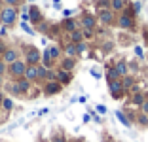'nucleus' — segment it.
I'll return each instance as SVG.
<instances>
[{"mask_svg": "<svg viewBox=\"0 0 148 142\" xmlns=\"http://www.w3.org/2000/svg\"><path fill=\"white\" fill-rule=\"evenodd\" d=\"M29 23H32V25L44 23V13L38 6H31V8H29Z\"/></svg>", "mask_w": 148, "mask_h": 142, "instance_id": "obj_9", "label": "nucleus"}, {"mask_svg": "<svg viewBox=\"0 0 148 142\" xmlns=\"http://www.w3.org/2000/svg\"><path fill=\"white\" fill-rule=\"evenodd\" d=\"M108 91H110V97H112V99H116V100L125 97V91H123L122 80H114V82H108Z\"/></svg>", "mask_w": 148, "mask_h": 142, "instance_id": "obj_5", "label": "nucleus"}, {"mask_svg": "<svg viewBox=\"0 0 148 142\" xmlns=\"http://www.w3.org/2000/svg\"><path fill=\"white\" fill-rule=\"evenodd\" d=\"M53 6H55V10H61V0H53Z\"/></svg>", "mask_w": 148, "mask_h": 142, "instance_id": "obj_47", "label": "nucleus"}, {"mask_svg": "<svg viewBox=\"0 0 148 142\" xmlns=\"http://www.w3.org/2000/svg\"><path fill=\"white\" fill-rule=\"evenodd\" d=\"M114 80H122V76L118 74V70L114 66H108V70H106V82H114Z\"/></svg>", "mask_w": 148, "mask_h": 142, "instance_id": "obj_25", "label": "nucleus"}, {"mask_svg": "<svg viewBox=\"0 0 148 142\" xmlns=\"http://www.w3.org/2000/svg\"><path fill=\"white\" fill-rule=\"evenodd\" d=\"M40 61H42V51H40L38 47H34V46L27 47L25 49V63L27 65L36 66V65H40Z\"/></svg>", "mask_w": 148, "mask_h": 142, "instance_id": "obj_3", "label": "nucleus"}, {"mask_svg": "<svg viewBox=\"0 0 148 142\" xmlns=\"http://www.w3.org/2000/svg\"><path fill=\"white\" fill-rule=\"evenodd\" d=\"M72 10H63V15H65V17H72Z\"/></svg>", "mask_w": 148, "mask_h": 142, "instance_id": "obj_44", "label": "nucleus"}, {"mask_svg": "<svg viewBox=\"0 0 148 142\" xmlns=\"http://www.w3.org/2000/svg\"><path fill=\"white\" fill-rule=\"evenodd\" d=\"M25 80H29L31 83L38 82V72H36V66H31V65H27V70H25Z\"/></svg>", "mask_w": 148, "mask_h": 142, "instance_id": "obj_16", "label": "nucleus"}, {"mask_svg": "<svg viewBox=\"0 0 148 142\" xmlns=\"http://www.w3.org/2000/svg\"><path fill=\"white\" fill-rule=\"evenodd\" d=\"M49 142H66V138H65V134L59 133V134H53V138Z\"/></svg>", "mask_w": 148, "mask_h": 142, "instance_id": "obj_35", "label": "nucleus"}, {"mask_svg": "<svg viewBox=\"0 0 148 142\" xmlns=\"http://www.w3.org/2000/svg\"><path fill=\"white\" fill-rule=\"evenodd\" d=\"M4 74H8V65L0 59V76H4Z\"/></svg>", "mask_w": 148, "mask_h": 142, "instance_id": "obj_36", "label": "nucleus"}, {"mask_svg": "<svg viewBox=\"0 0 148 142\" xmlns=\"http://www.w3.org/2000/svg\"><path fill=\"white\" fill-rule=\"evenodd\" d=\"M97 6H99V10H110V0H99Z\"/></svg>", "mask_w": 148, "mask_h": 142, "instance_id": "obj_33", "label": "nucleus"}, {"mask_svg": "<svg viewBox=\"0 0 148 142\" xmlns=\"http://www.w3.org/2000/svg\"><path fill=\"white\" fill-rule=\"evenodd\" d=\"M95 110L101 114V116H105V114H106V106H105V104H97V108H95Z\"/></svg>", "mask_w": 148, "mask_h": 142, "instance_id": "obj_38", "label": "nucleus"}, {"mask_svg": "<svg viewBox=\"0 0 148 142\" xmlns=\"http://www.w3.org/2000/svg\"><path fill=\"white\" fill-rule=\"evenodd\" d=\"M110 10H112L114 13L123 12V10H125V0H110Z\"/></svg>", "mask_w": 148, "mask_h": 142, "instance_id": "obj_23", "label": "nucleus"}, {"mask_svg": "<svg viewBox=\"0 0 148 142\" xmlns=\"http://www.w3.org/2000/svg\"><path fill=\"white\" fill-rule=\"evenodd\" d=\"M25 70H27V63L25 61H15V63H12V65H8V74L12 80H19V78L25 76Z\"/></svg>", "mask_w": 148, "mask_h": 142, "instance_id": "obj_2", "label": "nucleus"}, {"mask_svg": "<svg viewBox=\"0 0 148 142\" xmlns=\"http://www.w3.org/2000/svg\"><path fill=\"white\" fill-rule=\"evenodd\" d=\"M6 29H8V27L2 25V29H0V36H6Z\"/></svg>", "mask_w": 148, "mask_h": 142, "instance_id": "obj_50", "label": "nucleus"}, {"mask_svg": "<svg viewBox=\"0 0 148 142\" xmlns=\"http://www.w3.org/2000/svg\"><path fill=\"white\" fill-rule=\"evenodd\" d=\"M82 34H84V40H91L95 36V30H89V29H82Z\"/></svg>", "mask_w": 148, "mask_h": 142, "instance_id": "obj_32", "label": "nucleus"}, {"mask_svg": "<svg viewBox=\"0 0 148 142\" xmlns=\"http://www.w3.org/2000/svg\"><path fill=\"white\" fill-rule=\"evenodd\" d=\"M63 53H65V57H74V59H76V55H78V51H76V46H74L72 42H69L65 47H63Z\"/></svg>", "mask_w": 148, "mask_h": 142, "instance_id": "obj_24", "label": "nucleus"}, {"mask_svg": "<svg viewBox=\"0 0 148 142\" xmlns=\"http://www.w3.org/2000/svg\"><path fill=\"white\" fill-rule=\"evenodd\" d=\"M2 110H4V112H12V110H13V99H12V97H6V99H4V102H2Z\"/></svg>", "mask_w": 148, "mask_h": 142, "instance_id": "obj_27", "label": "nucleus"}, {"mask_svg": "<svg viewBox=\"0 0 148 142\" xmlns=\"http://www.w3.org/2000/svg\"><path fill=\"white\" fill-rule=\"evenodd\" d=\"M48 112H49V108H42V110H38V116H46Z\"/></svg>", "mask_w": 148, "mask_h": 142, "instance_id": "obj_46", "label": "nucleus"}, {"mask_svg": "<svg viewBox=\"0 0 148 142\" xmlns=\"http://www.w3.org/2000/svg\"><path fill=\"white\" fill-rule=\"evenodd\" d=\"M97 17L95 15H91V13H82V17H80V21H78V25H80V29H89V30H95V27H97Z\"/></svg>", "mask_w": 148, "mask_h": 142, "instance_id": "obj_7", "label": "nucleus"}, {"mask_svg": "<svg viewBox=\"0 0 148 142\" xmlns=\"http://www.w3.org/2000/svg\"><path fill=\"white\" fill-rule=\"evenodd\" d=\"M2 61H4L6 65H12V63L19 61V51L15 47H6L4 53H2Z\"/></svg>", "mask_w": 148, "mask_h": 142, "instance_id": "obj_10", "label": "nucleus"}, {"mask_svg": "<svg viewBox=\"0 0 148 142\" xmlns=\"http://www.w3.org/2000/svg\"><path fill=\"white\" fill-rule=\"evenodd\" d=\"M148 99V93H144V91H140V93H135V95H131V99H129V102L133 104V106H143V102Z\"/></svg>", "mask_w": 148, "mask_h": 142, "instance_id": "obj_15", "label": "nucleus"}, {"mask_svg": "<svg viewBox=\"0 0 148 142\" xmlns=\"http://www.w3.org/2000/svg\"><path fill=\"white\" fill-rule=\"evenodd\" d=\"M4 87V76H0V89Z\"/></svg>", "mask_w": 148, "mask_h": 142, "instance_id": "obj_52", "label": "nucleus"}, {"mask_svg": "<svg viewBox=\"0 0 148 142\" xmlns=\"http://www.w3.org/2000/svg\"><path fill=\"white\" fill-rule=\"evenodd\" d=\"M116 119L120 121V123H122L123 127H127V129H129L131 125H133V123L129 121V117L125 116V112H123V110H116Z\"/></svg>", "mask_w": 148, "mask_h": 142, "instance_id": "obj_19", "label": "nucleus"}, {"mask_svg": "<svg viewBox=\"0 0 148 142\" xmlns=\"http://www.w3.org/2000/svg\"><path fill=\"white\" fill-rule=\"evenodd\" d=\"M116 23H118V27L120 29H123V30H131V29H135V17L133 15H127V13H120V17L116 19Z\"/></svg>", "mask_w": 148, "mask_h": 142, "instance_id": "obj_6", "label": "nucleus"}, {"mask_svg": "<svg viewBox=\"0 0 148 142\" xmlns=\"http://www.w3.org/2000/svg\"><path fill=\"white\" fill-rule=\"evenodd\" d=\"M17 85H19V89H21L23 95H29V93H31V89H32V83L29 82V80H25V78H19Z\"/></svg>", "mask_w": 148, "mask_h": 142, "instance_id": "obj_17", "label": "nucleus"}, {"mask_svg": "<svg viewBox=\"0 0 148 142\" xmlns=\"http://www.w3.org/2000/svg\"><path fill=\"white\" fill-rule=\"evenodd\" d=\"M61 51H63V47H61V46H49V47H48V53H49V57H51L53 61H59V57H61Z\"/></svg>", "mask_w": 148, "mask_h": 142, "instance_id": "obj_22", "label": "nucleus"}, {"mask_svg": "<svg viewBox=\"0 0 148 142\" xmlns=\"http://www.w3.org/2000/svg\"><path fill=\"white\" fill-rule=\"evenodd\" d=\"M59 27H61V29L65 30V32H69V34H70V32H74V30H78V29H80L78 21H76L74 17H65V19L61 21V25H59Z\"/></svg>", "mask_w": 148, "mask_h": 142, "instance_id": "obj_11", "label": "nucleus"}, {"mask_svg": "<svg viewBox=\"0 0 148 142\" xmlns=\"http://www.w3.org/2000/svg\"><path fill=\"white\" fill-rule=\"evenodd\" d=\"M91 76H93V78H101V72H99L97 68H91Z\"/></svg>", "mask_w": 148, "mask_h": 142, "instance_id": "obj_45", "label": "nucleus"}, {"mask_svg": "<svg viewBox=\"0 0 148 142\" xmlns=\"http://www.w3.org/2000/svg\"><path fill=\"white\" fill-rule=\"evenodd\" d=\"M55 70H57V82L61 83L63 87L72 82V72H66V70H63V68H55Z\"/></svg>", "mask_w": 148, "mask_h": 142, "instance_id": "obj_12", "label": "nucleus"}, {"mask_svg": "<svg viewBox=\"0 0 148 142\" xmlns=\"http://www.w3.org/2000/svg\"><path fill=\"white\" fill-rule=\"evenodd\" d=\"M4 89L8 91L10 95H13V97H23L21 89H19V85H17V80H12L10 83H4Z\"/></svg>", "mask_w": 148, "mask_h": 142, "instance_id": "obj_14", "label": "nucleus"}, {"mask_svg": "<svg viewBox=\"0 0 148 142\" xmlns=\"http://www.w3.org/2000/svg\"><path fill=\"white\" fill-rule=\"evenodd\" d=\"M140 8H143V4H140V2H133V4H131V12L135 13V15L140 12Z\"/></svg>", "mask_w": 148, "mask_h": 142, "instance_id": "obj_34", "label": "nucleus"}, {"mask_svg": "<svg viewBox=\"0 0 148 142\" xmlns=\"http://www.w3.org/2000/svg\"><path fill=\"white\" fill-rule=\"evenodd\" d=\"M127 68H129V72H137V70H139V65H137V63H131V65H127Z\"/></svg>", "mask_w": 148, "mask_h": 142, "instance_id": "obj_41", "label": "nucleus"}, {"mask_svg": "<svg viewBox=\"0 0 148 142\" xmlns=\"http://www.w3.org/2000/svg\"><path fill=\"white\" fill-rule=\"evenodd\" d=\"M61 91H63V85L57 82V80H55V82H46V83L42 85V93H44V95H48V97L59 95Z\"/></svg>", "mask_w": 148, "mask_h": 142, "instance_id": "obj_8", "label": "nucleus"}, {"mask_svg": "<svg viewBox=\"0 0 148 142\" xmlns=\"http://www.w3.org/2000/svg\"><path fill=\"white\" fill-rule=\"evenodd\" d=\"M36 72H38V82H46V76H48V68L44 65H36Z\"/></svg>", "mask_w": 148, "mask_h": 142, "instance_id": "obj_26", "label": "nucleus"}, {"mask_svg": "<svg viewBox=\"0 0 148 142\" xmlns=\"http://www.w3.org/2000/svg\"><path fill=\"white\" fill-rule=\"evenodd\" d=\"M4 99H6V95L2 93V89H0V106H2V102H4Z\"/></svg>", "mask_w": 148, "mask_h": 142, "instance_id": "obj_49", "label": "nucleus"}, {"mask_svg": "<svg viewBox=\"0 0 148 142\" xmlns=\"http://www.w3.org/2000/svg\"><path fill=\"white\" fill-rule=\"evenodd\" d=\"M69 42H72L74 46H76V44H80V42H84L82 29H78V30H74V32H70V34H69Z\"/></svg>", "mask_w": 148, "mask_h": 142, "instance_id": "obj_20", "label": "nucleus"}, {"mask_svg": "<svg viewBox=\"0 0 148 142\" xmlns=\"http://www.w3.org/2000/svg\"><path fill=\"white\" fill-rule=\"evenodd\" d=\"M78 102H87V99H86V97L82 95V97H78Z\"/></svg>", "mask_w": 148, "mask_h": 142, "instance_id": "obj_51", "label": "nucleus"}, {"mask_svg": "<svg viewBox=\"0 0 148 142\" xmlns=\"http://www.w3.org/2000/svg\"><path fill=\"white\" fill-rule=\"evenodd\" d=\"M76 51H78V55H84V53L87 51V42H86V40L80 42V44H76Z\"/></svg>", "mask_w": 148, "mask_h": 142, "instance_id": "obj_30", "label": "nucleus"}, {"mask_svg": "<svg viewBox=\"0 0 148 142\" xmlns=\"http://www.w3.org/2000/svg\"><path fill=\"white\" fill-rule=\"evenodd\" d=\"M135 121L140 125V127H148V116H146V114H143V112L137 114V119Z\"/></svg>", "mask_w": 148, "mask_h": 142, "instance_id": "obj_28", "label": "nucleus"}, {"mask_svg": "<svg viewBox=\"0 0 148 142\" xmlns=\"http://www.w3.org/2000/svg\"><path fill=\"white\" fill-rule=\"evenodd\" d=\"M122 85H123V91H131V87L135 85V76H131V74H127V76L122 78Z\"/></svg>", "mask_w": 148, "mask_h": 142, "instance_id": "obj_18", "label": "nucleus"}, {"mask_svg": "<svg viewBox=\"0 0 148 142\" xmlns=\"http://www.w3.org/2000/svg\"><path fill=\"white\" fill-rule=\"evenodd\" d=\"M143 38H144V46L148 47V29H144V30H143Z\"/></svg>", "mask_w": 148, "mask_h": 142, "instance_id": "obj_42", "label": "nucleus"}, {"mask_svg": "<svg viewBox=\"0 0 148 142\" xmlns=\"http://www.w3.org/2000/svg\"><path fill=\"white\" fill-rule=\"evenodd\" d=\"M103 142H114V140H110V138H108V140H103Z\"/></svg>", "mask_w": 148, "mask_h": 142, "instance_id": "obj_53", "label": "nucleus"}, {"mask_svg": "<svg viewBox=\"0 0 148 142\" xmlns=\"http://www.w3.org/2000/svg\"><path fill=\"white\" fill-rule=\"evenodd\" d=\"M89 116H91V119L93 121H97V123H101V116L95 112V110H89Z\"/></svg>", "mask_w": 148, "mask_h": 142, "instance_id": "obj_37", "label": "nucleus"}, {"mask_svg": "<svg viewBox=\"0 0 148 142\" xmlns=\"http://www.w3.org/2000/svg\"><path fill=\"white\" fill-rule=\"evenodd\" d=\"M103 49H105V51H112V42H106L105 46H103Z\"/></svg>", "mask_w": 148, "mask_h": 142, "instance_id": "obj_43", "label": "nucleus"}, {"mask_svg": "<svg viewBox=\"0 0 148 142\" xmlns=\"http://www.w3.org/2000/svg\"><path fill=\"white\" fill-rule=\"evenodd\" d=\"M135 55L139 57V59H143V57H144L143 55V47H140V46H135Z\"/></svg>", "mask_w": 148, "mask_h": 142, "instance_id": "obj_39", "label": "nucleus"}, {"mask_svg": "<svg viewBox=\"0 0 148 142\" xmlns=\"http://www.w3.org/2000/svg\"><path fill=\"white\" fill-rule=\"evenodd\" d=\"M59 68L66 70V72H72V70L76 68V59H74V57H63V59L59 61Z\"/></svg>", "mask_w": 148, "mask_h": 142, "instance_id": "obj_13", "label": "nucleus"}, {"mask_svg": "<svg viewBox=\"0 0 148 142\" xmlns=\"http://www.w3.org/2000/svg\"><path fill=\"white\" fill-rule=\"evenodd\" d=\"M114 68L118 70V74H120L122 78L129 74V68H127V63H125V61H118L116 65H114Z\"/></svg>", "mask_w": 148, "mask_h": 142, "instance_id": "obj_21", "label": "nucleus"}, {"mask_svg": "<svg viewBox=\"0 0 148 142\" xmlns=\"http://www.w3.org/2000/svg\"><path fill=\"white\" fill-rule=\"evenodd\" d=\"M116 13L112 10H99V15H97V21L101 23L103 27H110L116 23Z\"/></svg>", "mask_w": 148, "mask_h": 142, "instance_id": "obj_4", "label": "nucleus"}, {"mask_svg": "<svg viewBox=\"0 0 148 142\" xmlns=\"http://www.w3.org/2000/svg\"><path fill=\"white\" fill-rule=\"evenodd\" d=\"M19 27H21V29L25 30V32H27L29 36H34V34H36V30L32 29V27H29V23H25V21H21V23H19Z\"/></svg>", "mask_w": 148, "mask_h": 142, "instance_id": "obj_29", "label": "nucleus"}, {"mask_svg": "<svg viewBox=\"0 0 148 142\" xmlns=\"http://www.w3.org/2000/svg\"><path fill=\"white\" fill-rule=\"evenodd\" d=\"M15 21H17V8L4 6V8L0 10V23L4 27H12Z\"/></svg>", "mask_w": 148, "mask_h": 142, "instance_id": "obj_1", "label": "nucleus"}, {"mask_svg": "<svg viewBox=\"0 0 148 142\" xmlns=\"http://www.w3.org/2000/svg\"><path fill=\"white\" fill-rule=\"evenodd\" d=\"M140 112H143V114H146V116H148V99L143 102V106H140Z\"/></svg>", "mask_w": 148, "mask_h": 142, "instance_id": "obj_40", "label": "nucleus"}, {"mask_svg": "<svg viewBox=\"0 0 148 142\" xmlns=\"http://www.w3.org/2000/svg\"><path fill=\"white\" fill-rule=\"evenodd\" d=\"M6 6H10V8H17V6L23 4V0H2Z\"/></svg>", "mask_w": 148, "mask_h": 142, "instance_id": "obj_31", "label": "nucleus"}, {"mask_svg": "<svg viewBox=\"0 0 148 142\" xmlns=\"http://www.w3.org/2000/svg\"><path fill=\"white\" fill-rule=\"evenodd\" d=\"M89 121H91V116H89V114H86V116H84V123H89Z\"/></svg>", "mask_w": 148, "mask_h": 142, "instance_id": "obj_48", "label": "nucleus"}]
</instances>
